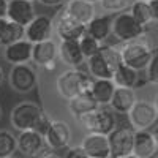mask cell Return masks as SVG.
<instances>
[{"instance_id":"obj_14","label":"cell","mask_w":158,"mask_h":158,"mask_svg":"<svg viewBox=\"0 0 158 158\" xmlns=\"http://www.w3.org/2000/svg\"><path fill=\"white\" fill-rule=\"evenodd\" d=\"M6 18L22 25V27H27L36 18V10L33 2H29V0H8Z\"/></svg>"},{"instance_id":"obj_45","label":"cell","mask_w":158,"mask_h":158,"mask_svg":"<svg viewBox=\"0 0 158 158\" xmlns=\"http://www.w3.org/2000/svg\"><path fill=\"white\" fill-rule=\"evenodd\" d=\"M29 2H35V0H29Z\"/></svg>"},{"instance_id":"obj_11","label":"cell","mask_w":158,"mask_h":158,"mask_svg":"<svg viewBox=\"0 0 158 158\" xmlns=\"http://www.w3.org/2000/svg\"><path fill=\"white\" fill-rule=\"evenodd\" d=\"M111 144V158H118L133 153L135 130L131 127H117L108 135Z\"/></svg>"},{"instance_id":"obj_26","label":"cell","mask_w":158,"mask_h":158,"mask_svg":"<svg viewBox=\"0 0 158 158\" xmlns=\"http://www.w3.org/2000/svg\"><path fill=\"white\" fill-rule=\"evenodd\" d=\"M115 87L117 85L114 82V79H94L90 92L95 97V100L100 106H109L111 100L114 97Z\"/></svg>"},{"instance_id":"obj_34","label":"cell","mask_w":158,"mask_h":158,"mask_svg":"<svg viewBox=\"0 0 158 158\" xmlns=\"http://www.w3.org/2000/svg\"><path fill=\"white\" fill-rule=\"evenodd\" d=\"M8 10V0H0V18H6Z\"/></svg>"},{"instance_id":"obj_18","label":"cell","mask_w":158,"mask_h":158,"mask_svg":"<svg viewBox=\"0 0 158 158\" xmlns=\"http://www.w3.org/2000/svg\"><path fill=\"white\" fill-rule=\"evenodd\" d=\"M133 153L139 158H153L158 153V146L150 130L135 131V146Z\"/></svg>"},{"instance_id":"obj_41","label":"cell","mask_w":158,"mask_h":158,"mask_svg":"<svg viewBox=\"0 0 158 158\" xmlns=\"http://www.w3.org/2000/svg\"><path fill=\"white\" fill-rule=\"evenodd\" d=\"M85 2H89V3H94V5H97V3H100V0H85Z\"/></svg>"},{"instance_id":"obj_36","label":"cell","mask_w":158,"mask_h":158,"mask_svg":"<svg viewBox=\"0 0 158 158\" xmlns=\"http://www.w3.org/2000/svg\"><path fill=\"white\" fill-rule=\"evenodd\" d=\"M5 77H6V74H5V70H3V67L0 65V87L3 85V82H5Z\"/></svg>"},{"instance_id":"obj_32","label":"cell","mask_w":158,"mask_h":158,"mask_svg":"<svg viewBox=\"0 0 158 158\" xmlns=\"http://www.w3.org/2000/svg\"><path fill=\"white\" fill-rule=\"evenodd\" d=\"M65 150L67 152H65L63 158H89V155H87V152L84 150L82 146H71Z\"/></svg>"},{"instance_id":"obj_31","label":"cell","mask_w":158,"mask_h":158,"mask_svg":"<svg viewBox=\"0 0 158 158\" xmlns=\"http://www.w3.org/2000/svg\"><path fill=\"white\" fill-rule=\"evenodd\" d=\"M146 81L158 87V51L153 52V57L146 68Z\"/></svg>"},{"instance_id":"obj_23","label":"cell","mask_w":158,"mask_h":158,"mask_svg":"<svg viewBox=\"0 0 158 158\" xmlns=\"http://www.w3.org/2000/svg\"><path fill=\"white\" fill-rule=\"evenodd\" d=\"M63 6L74 19H77L79 22H82L84 25H87L92 19L97 16L95 5L85 2V0H68Z\"/></svg>"},{"instance_id":"obj_39","label":"cell","mask_w":158,"mask_h":158,"mask_svg":"<svg viewBox=\"0 0 158 158\" xmlns=\"http://www.w3.org/2000/svg\"><path fill=\"white\" fill-rule=\"evenodd\" d=\"M153 106H155V109H156V112H158V92H156L155 97H153Z\"/></svg>"},{"instance_id":"obj_7","label":"cell","mask_w":158,"mask_h":158,"mask_svg":"<svg viewBox=\"0 0 158 158\" xmlns=\"http://www.w3.org/2000/svg\"><path fill=\"white\" fill-rule=\"evenodd\" d=\"M54 33L59 36V40H79L81 36L85 35L87 25H84L82 22H79L77 19H74L70 13L63 8H60L54 18Z\"/></svg>"},{"instance_id":"obj_38","label":"cell","mask_w":158,"mask_h":158,"mask_svg":"<svg viewBox=\"0 0 158 158\" xmlns=\"http://www.w3.org/2000/svg\"><path fill=\"white\" fill-rule=\"evenodd\" d=\"M40 158H60L59 155H56V153H51V152H48V153H44L43 156H40Z\"/></svg>"},{"instance_id":"obj_1","label":"cell","mask_w":158,"mask_h":158,"mask_svg":"<svg viewBox=\"0 0 158 158\" xmlns=\"http://www.w3.org/2000/svg\"><path fill=\"white\" fill-rule=\"evenodd\" d=\"M51 120L52 118H49L44 109L35 101H21L10 112L11 127L19 133L27 130H35L44 135Z\"/></svg>"},{"instance_id":"obj_20","label":"cell","mask_w":158,"mask_h":158,"mask_svg":"<svg viewBox=\"0 0 158 158\" xmlns=\"http://www.w3.org/2000/svg\"><path fill=\"white\" fill-rule=\"evenodd\" d=\"M67 108L70 111V114L74 117V120H77V118H81L82 115L95 111L97 108H100V104L97 103L95 97L92 95V92H84V94L77 95L71 100L67 101Z\"/></svg>"},{"instance_id":"obj_37","label":"cell","mask_w":158,"mask_h":158,"mask_svg":"<svg viewBox=\"0 0 158 158\" xmlns=\"http://www.w3.org/2000/svg\"><path fill=\"white\" fill-rule=\"evenodd\" d=\"M152 133H153V138H155V141H156V146H158V123H156V125L153 127Z\"/></svg>"},{"instance_id":"obj_8","label":"cell","mask_w":158,"mask_h":158,"mask_svg":"<svg viewBox=\"0 0 158 158\" xmlns=\"http://www.w3.org/2000/svg\"><path fill=\"white\" fill-rule=\"evenodd\" d=\"M128 122H130V127L135 131L149 130L155 127L158 122V112L153 106V101L138 100L136 104L128 112Z\"/></svg>"},{"instance_id":"obj_6","label":"cell","mask_w":158,"mask_h":158,"mask_svg":"<svg viewBox=\"0 0 158 158\" xmlns=\"http://www.w3.org/2000/svg\"><path fill=\"white\" fill-rule=\"evenodd\" d=\"M8 84L16 94H30L38 85V73L30 63L13 65L8 71Z\"/></svg>"},{"instance_id":"obj_27","label":"cell","mask_w":158,"mask_h":158,"mask_svg":"<svg viewBox=\"0 0 158 158\" xmlns=\"http://www.w3.org/2000/svg\"><path fill=\"white\" fill-rule=\"evenodd\" d=\"M114 82L117 87H130V89H136L141 81H139V71L128 67V65L122 63L114 73Z\"/></svg>"},{"instance_id":"obj_16","label":"cell","mask_w":158,"mask_h":158,"mask_svg":"<svg viewBox=\"0 0 158 158\" xmlns=\"http://www.w3.org/2000/svg\"><path fill=\"white\" fill-rule=\"evenodd\" d=\"M32 52H33V43L29 40H19V41L8 44L3 48V59L11 65H24L32 62Z\"/></svg>"},{"instance_id":"obj_4","label":"cell","mask_w":158,"mask_h":158,"mask_svg":"<svg viewBox=\"0 0 158 158\" xmlns=\"http://www.w3.org/2000/svg\"><path fill=\"white\" fill-rule=\"evenodd\" d=\"M117 112L111 106H100L81 118L77 123L81 125L87 133H98V135H109L112 130L117 128Z\"/></svg>"},{"instance_id":"obj_13","label":"cell","mask_w":158,"mask_h":158,"mask_svg":"<svg viewBox=\"0 0 158 158\" xmlns=\"http://www.w3.org/2000/svg\"><path fill=\"white\" fill-rule=\"evenodd\" d=\"M52 33H54V21L48 15H36V18L25 27V40L33 44L51 40Z\"/></svg>"},{"instance_id":"obj_28","label":"cell","mask_w":158,"mask_h":158,"mask_svg":"<svg viewBox=\"0 0 158 158\" xmlns=\"http://www.w3.org/2000/svg\"><path fill=\"white\" fill-rule=\"evenodd\" d=\"M18 152V136L10 130H0V158H10Z\"/></svg>"},{"instance_id":"obj_25","label":"cell","mask_w":158,"mask_h":158,"mask_svg":"<svg viewBox=\"0 0 158 158\" xmlns=\"http://www.w3.org/2000/svg\"><path fill=\"white\" fill-rule=\"evenodd\" d=\"M87 65V71L94 79H114L115 70L111 67V63L104 59L101 52H98L97 56L90 57L85 60Z\"/></svg>"},{"instance_id":"obj_10","label":"cell","mask_w":158,"mask_h":158,"mask_svg":"<svg viewBox=\"0 0 158 158\" xmlns=\"http://www.w3.org/2000/svg\"><path fill=\"white\" fill-rule=\"evenodd\" d=\"M73 138V131L68 122L60 120V118H54L51 120L46 133H44V139L49 150H63L70 147V142Z\"/></svg>"},{"instance_id":"obj_40","label":"cell","mask_w":158,"mask_h":158,"mask_svg":"<svg viewBox=\"0 0 158 158\" xmlns=\"http://www.w3.org/2000/svg\"><path fill=\"white\" fill-rule=\"evenodd\" d=\"M118 158H139V156H136L135 153H130V155H125V156H118Z\"/></svg>"},{"instance_id":"obj_19","label":"cell","mask_w":158,"mask_h":158,"mask_svg":"<svg viewBox=\"0 0 158 158\" xmlns=\"http://www.w3.org/2000/svg\"><path fill=\"white\" fill-rule=\"evenodd\" d=\"M138 94L135 89H130V87H115L114 92V97L111 100L109 106L117 112V114H125L128 115V112L131 111V108L136 104L138 101Z\"/></svg>"},{"instance_id":"obj_17","label":"cell","mask_w":158,"mask_h":158,"mask_svg":"<svg viewBox=\"0 0 158 158\" xmlns=\"http://www.w3.org/2000/svg\"><path fill=\"white\" fill-rule=\"evenodd\" d=\"M81 146L87 152L89 158H111V144L108 135L87 133L82 138Z\"/></svg>"},{"instance_id":"obj_30","label":"cell","mask_w":158,"mask_h":158,"mask_svg":"<svg viewBox=\"0 0 158 158\" xmlns=\"http://www.w3.org/2000/svg\"><path fill=\"white\" fill-rule=\"evenodd\" d=\"M103 11L109 13V15H117V13H122V11H128L131 2L130 0H100V3Z\"/></svg>"},{"instance_id":"obj_5","label":"cell","mask_w":158,"mask_h":158,"mask_svg":"<svg viewBox=\"0 0 158 158\" xmlns=\"http://www.w3.org/2000/svg\"><path fill=\"white\" fill-rule=\"evenodd\" d=\"M114 16V15H112ZM149 32L131 16L130 11L117 13L112 19V36L118 43H128L144 38Z\"/></svg>"},{"instance_id":"obj_43","label":"cell","mask_w":158,"mask_h":158,"mask_svg":"<svg viewBox=\"0 0 158 158\" xmlns=\"http://www.w3.org/2000/svg\"><path fill=\"white\" fill-rule=\"evenodd\" d=\"M0 54H3V49H2V46H0Z\"/></svg>"},{"instance_id":"obj_44","label":"cell","mask_w":158,"mask_h":158,"mask_svg":"<svg viewBox=\"0 0 158 158\" xmlns=\"http://www.w3.org/2000/svg\"><path fill=\"white\" fill-rule=\"evenodd\" d=\"M153 158H158V153H156V155H155V156H153Z\"/></svg>"},{"instance_id":"obj_29","label":"cell","mask_w":158,"mask_h":158,"mask_svg":"<svg viewBox=\"0 0 158 158\" xmlns=\"http://www.w3.org/2000/svg\"><path fill=\"white\" fill-rule=\"evenodd\" d=\"M79 44H81L82 54H84L85 59H90V57L97 56L100 52V49H101V46H103V43H100L97 38L90 36L89 33H85L84 36L79 38Z\"/></svg>"},{"instance_id":"obj_46","label":"cell","mask_w":158,"mask_h":158,"mask_svg":"<svg viewBox=\"0 0 158 158\" xmlns=\"http://www.w3.org/2000/svg\"><path fill=\"white\" fill-rule=\"evenodd\" d=\"M10 158H15V156H10Z\"/></svg>"},{"instance_id":"obj_12","label":"cell","mask_w":158,"mask_h":158,"mask_svg":"<svg viewBox=\"0 0 158 158\" xmlns=\"http://www.w3.org/2000/svg\"><path fill=\"white\" fill-rule=\"evenodd\" d=\"M59 59V43L56 40H46L41 43L33 44L32 63L43 70H54L56 60Z\"/></svg>"},{"instance_id":"obj_21","label":"cell","mask_w":158,"mask_h":158,"mask_svg":"<svg viewBox=\"0 0 158 158\" xmlns=\"http://www.w3.org/2000/svg\"><path fill=\"white\" fill-rule=\"evenodd\" d=\"M112 19H114V16H111V15L95 16L87 24L85 33H89L90 36L97 38L100 43H104L112 35Z\"/></svg>"},{"instance_id":"obj_15","label":"cell","mask_w":158,"mask_h":158,"mask_svg":"<svg viewBox=\"0 0 158 158\" xmlns=\"http://www.w3.org/2000/svg\"><path fill=\"white\" fill-rule=\"evenodd\" d=\"M59 59L68 68H81V65L87 60L82 54L79 40H62L59 43Z\"/></svg>"},{"instance_id":"obj_2","label":"cell","mask_w":158,"mask_h":158,"mask_svg":"<svg viewBox=\"0 0 158 158\" xmlns=\"http://www.w3.org/2000/svg\"><path fill=\"white\" fill-rule=\"evenodd\" d=\"M94 84V77L89 71L81 68H67L63 70L56 79V90L60 98L71 100L77 95L89 92Z\"/></svg>"},{"instance_id":"obj_35","label":"cell","mask_w":158,"mask_h":158,"mask_svg":"<svg viewBox=\"0 0 158 158\" xmlns=\"http://www.w3.org/2000/svg\"><path fill=\"white\" fill-rule=\"evenodd\" d=\"M150 6H152V11H153V16L158 22V0H150Z\"/></svg>"},{"instance_id":"obj_33","label":"cell","mask_w":158,"mask_h":158,"mask_svg":"<svg viewBox=\"0 0 158 158\" xmlns=\"http://www.w3.org/2000/svg\"><path fill=\"white\" fill-rule=\"evenodd\" d=\"M68 0H38V3H41L43 6H49V8H54V6H62L65 5Z\"/></svg>"},{"instance_id":"obj_3","label":"cell","mask_w":158,"mask_h":158,"mask_svg":"<svg viewBox=\"0 0 158 158\" xmlns=\"http://www.w3.org/2000/svg\"><path fill=\"white\" fill-rule=\"evenodd\" d=\"M118 49H120L122 62L138 71H146L155 52L152 44L146 41V36L135 40V41L118 43Z\"/></svg>"},{"instance_id":"obj_9","label":"cell","mask_w":158,"mask_h":158,"mask_svg":"<svg viewBox=\"0 0 158 158\" xmlns=\"http://www.w3.org/2000/svg\"><path fill=\"white\" fill-rule=\"evenodd\" d=\"M48 149L44 135L40 131L27 130L18 135V152L25 158H40L48 153Z\"/></svg>"},{"instance_id":"obj_22","label":"cell","mask_w":158,"mask_h":158,"mask_svg":"<svg viewBox=\"0 0 158 158\" xmlns=\"http://www.w3.org/2000/svg\"><path fill=\"white\" fill-rule=\"evenodd\" d=\"M128 11L147 32H150L152 27L156 24V19L153 16L150 2H147V0H135V2H131Z\"/></svg>"},{"instance_id":"obj_42","label":"cell","mask_w":158,"mask_h":158,"mask_svg":"<svg viewBox=\"0 0 158 158\" xmlns=\"http://www.w3.org/2000/svg\"><path fill=\"white\" fill-rule=\"evenodd\" d=\"M0 118H2V106H0Z\"/></svg>"},{"instance_id":"obj_47","label":"cell","mask_w":158,"mask_h":158,"mask_svg":"<svg viewBox=\"0 0 158 158\" xmlns=\"http://www.w3.org/2000/svg\"><path fill=\"white\" fill-rule=\"evenodd\" d=\"M147 2H150V0H147Z\"/></svg>"},{"instance_id":"obj_24","label":"cell","mask_w":158,"mask_h":158,"mask_svg":"<svg viewBox=\"0 0 158 158\" xmlns=\"http://www.w3.org/2000/svg\"><path fill=\"white\" fill-rule=\"evenodd\" d=\"M25 38V27L13 22L8 18H0V46L5 48Z\"/></svg>"}]
</instances>
